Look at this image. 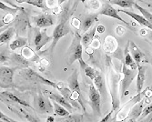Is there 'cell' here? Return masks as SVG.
Masks as SVG:
<instances>
[{
	"instance_id": "6da1fadb",
	"label": "cell",
	"mask_w": 152,
	"mask_h": 122,
	"mask_svg": "<svg viewBox=\"0 0 152 122\" xmlns=\"http://www.w3.org/2000/svg\"><path fill=\"white\" fill-rule=\"evenodd\" d=\"M70 5H71V2L68 1L66 4V6L63 7L62 13L60 14L59 22L56 26V28H55V29L53 31V36H52L53 39H52V43H51V46H50V51L51 52H53L55 47L57 46V44L60 40V38L66 36L68 33L71 31L69 26H68V19H69L70 16L73 14V12L75 11L76 7L71 10Z\"/></svg>"
},
{
	"instance_id": "7a4b0ae2",
	"label": "cell",
	"mask_w": 152,
	"mask_h": 122,
	"mask_svg": "<svg viewBox=\"0 0 152 122\" xmlns=\"http://www.w3.org/2000/svg\"><path fill=\"white\" fill-rule=\"evenodd\" d=\"M19 75L22 76L25 79L28 80V81H33V82H37V83L47 85V86H50V87L55 88H58V84L53 82V81H51L48 78H45L42 76H40L35 70L30 69L29 66L24 67L22 70H20Z\"/></svg>"
},
{
	"instance_id": "3957f363",
	"label": "cell",
	"mask_w": 152,
	"mask_h": 122,
	"mask_svg": "<svg viewBox=\"0 0 152 122\" xmlns=\"http://www.w3.org/2000/svg\"><path fill=\"white\" fill-rule=\"evenodd\" d=\"M88 98H89V103L91 105V107L98 116L101 115V95L96 89V88L94 86V84L89 85V90H88Z\"/></svg>"
},
{
	"instance_id": "277c9868",
	"label": "cell",
	"mask_w": 152,
	"mask_h": 122,
	"mask_svg": "<svg viewBox=\"0 0 152 122\" xmlns=\"http://www.w3.org/2000/svg\"><path fill=\"white\" fill-rule=\"evenodd\" d=\"M83 45L81 43L80 37H75L73 40L70 49L68 51V64L71 65L75 61H80L83 59Z\"/></svg>"
},
{
	"instance_id": "5b68a950",
	"label": "cell",
	"mask_w": 152,
	"mask_h": 122,
	"mask_svg": "<svg viewBox=\"0 0 152 122\" xmlns=\"http://www.w3.org/2000/svg\"><path fill=\"white\" fill-rule=\"evenodd\" d=\"M18 67H8L1 66V69H0V84L1 88H8L13 85V77L14 72Z\"/></svg>"
},
{
	"instance_id": "8992f818",
	"label": "cell",
	"mask_w": 152,
	"mask_h": 122,
	"mask_svg": "<svg viewBox=\"0 0 152 122\" xmlns=\"http://www.w3.org/2000/svg\"><path fill=\"white\" fill-rule=\"evenodd\" d=\"M122 72H123V80L121 82V93H122V96H124V95L127 94L126 91L128 90L129 87L132 83L134 77H136L137 70L129 69V67L124 64L123 69H122Z\"/></svg>"
},
{
	"instance_id": "52a82bcc",
	"label": "cell",
	"mask_w": 152,
	"mask_h": 122,
	"mask_svg": "<svg viewBox=\"0 0 152 122\" xmlns=\"http://www.w3.org/2000/svg\"><path fill=\"white\" fill-rule=\"evenodd\" d=\"M52 39H53L52 37H49L48 35H47L46 28L43 31H40L38 29H37L36 34H35V38H34V44L36 47V51H40L42 49V47Z\"/></svg>"
},
{
	"instance_id": "ba28073f",
	"label": "cell",
	"mask_w": 152,
	"mask_h": 122,
	"mask_svg": "<svg viewBox=\"0 0 152 122\" xmlns=\"http://www.w3.org/2000/svg\"><path fill=\"white\" fill-rule=\"evenodd\" d=\"M54 18L49 14H43L37 17L32 18V21L35 24V26L38 28H48V26L54 25Z\"/></svg>"
},
{
	"instance_id": "9c48e42d",
	"label": "cell",
	"mask_w": 152,
	"mask_h": 122,
	"mask_svg": "<svg viewBox=\"0 0 152 122\" xmlns=\"http://www.w3.org/2000/svg\"><path fill=\"white\" fill-rule=\"evenodd\" d=\"M99 14L100 15H103V16H107V17H110V18H116L118 19V21L120 22H123L125 23L126 25L129 26V24L128 22H126L118 14V10H116L109 2L108 3H105L103 6H102V8L101 10L99 11Z\"/></svg>"
},
{
	"instance_id": "30bf717a",
	"label": "cell",
	"mask_w": 152,
	"mask_h": 122,
	"mask_svg": "<svg viewBox=\"0 0 152 122\" xmlns=\"http://www.w3.org/2000/svg\"><path fill=\"white\" fill-rule=\"evenodd\" d=\"M47 92V95L48 96V98L51 99V100H54L58 102V104L62 105L64 107H66L68 111L72 112L73 111V106L71 105V103L68 101L62 94H57V93H54V92H49V91H46Z\"/></svg>"
},
{
	"instance_id": "8fae6325",
	"label": "cell",
	"mask_w": 152,
	"mask_h": 122,
	"mask_svg": "<svg viewBox=\"0 0 152 122\" xmlns=\"http://www.w3.org/2000/svg\"><path fill=\"white\" fill-rule=\"evenodd\" d=\"M35 102L37 103V110L41 113H50L52 112V106L50 101L46 99L42 95H39V96L36 99Z\"/></svg>"
},
{
	"instance_id": "7c38bea8",
	"label": "cell",
	"mask_w": 152,
	"mask_h": 122,
	"mask_svg": "<svg viewBox=\"0 0 152 122\" xmlns=\"http://www.w3.org/2000/svg\"><path fill=\"white\" fill-rule=\"evenodd\" d=\"M137 94H139L142 91V88L145 84V80H146V70L147 67L146 66H141L139 65L137 66Z\"/></svg>"
},
{
	"instance_id": "4fadbf2b",
	"label": "cell",
	"mask_w": 152,
	"mask_h": 122,
	"mask_svg": "<svg viewBox=\"0 0 152 122\" xmlns=\"http://www.w3.org/2000/svg\"><path fill=\"white\" fill-rule=\"evenodd\" d=\"M118 12H121V13H124V14L128 15L129 17L132 18L136 22H137L139 24H140L141 26H144L146 28H148V29L152 30V24L149 23L143 16H140V15H137V13H134V12H130V11H128V10H124V9H119L118 10Z\"/></svg>"
},
{
	"instance_id": "5bb4252c",
	"label": "cell",
	"mask_w": 152,
	"mask_h": 122,
	"mask_svg": "<svg viewBox=\"0 0 152 122\" xmlns=\"http://www.w3.org/2000/svg\"><path fill=\"white\" fill-rule=\"evenodd\" d=\"M94 84H95V87L96 88V89H98L99 92L100 93L101 97L106 98L107 89H106L105 79H104L103 75L99 71H96V77L94 78Z\"/></svg>"
},
{
	"instance_id": "9a60e30c",
	"label": "cell",
	"mask_w": 152,
	"mask_h": 122,
	"mask_svg": "<svg viewBox=\"0 0 152 122\" xmlns=\"http://www.w3.org/2000/svg\"><path fill=\"white\" fill-rule=\"evenodd\" d=\"M118 48V41L112 36H107L104 39L103 49L107 53H113Z\"/></svg>"
},
{
	"instance_id": "2e32d148",
	"label": "cell",
	"mask_w": 152,
	"mask_h": 122,
	"mask_svg": "<svg viewBox=\"0 0 152 122\" xmlns=\"http://www.w3.org/2000/svg\"><path fill=\"white\" fill-rule=\"evenodd\" d=\"M129 45H130L129 52L131 54L132 58H134L135 62L137 63V65L139 66V65H140L141 60L145 58V55L142 53V51L140 49V47H137L133 41H129Z\"/></svg>"
},
{
	"instance_id": "e0dca14e",
	"label": "cell",
	"mask_w": 152,
	"mask_h": 122,
	"mask_svg": "<svg viewBox=\"0 0 152 122\" xmlns=\"http://www.w3.org/2000/svg\"><path fill=\"white\" fill-rule=\"evenodd\" d=\"M67 84H68V88L72 90V92H77L79 95H81V90H80L79 82H78V72L77 70H75L72 73V75L68 77Z\"/></svg>"
},
{
	"instance_id": "ac0fdd59",
	"label": "cell",
	"mask_w": 152,
	"mask_h": 122,
	"mask_svg": "<svg viewBox=\"0 0 152 122\" xmlns=\"http://www.w3.org/2000/svg\"><path fill=\"white\" fill-rule=\"evenodd\" d=\"M1 99H6L7 101H11V102H16L19 105H22V106H25V107H31V106L26 102L25 100L19 99L18 97L15 96L14 94L10 93V92H1Z\"/></svg>"
},
{
	"instance_id": "d6986e66",
	"label": "cell",
	"mask_w": 152,
	"mask_h": 122,
	"mask_svg": "<svg viewBox=\"0 0 152 122\" xmlns=\"http://www.w3.org/2000/svg\"><path fill=\"white\" fill-rule=\"evenodd\" d=\"M143 103H144V100L141 99L140 101H139L137 103H136L132 108H131V111L129 112V119L130 120H136L137 118H139L141 114H142V111H143Z\"/></svg>"
},
{
	"instance_id": "ffe728a7",
	"label": "cell",
	"mask_w": 152,
	"mask_h": 122,
	"mask_svg": "<svg viewBox=\"0 0 152 122\" xmlns=\"http://www.w3.org/2000/svg\"><path fill=\"white\" fill-rule=\"evenodd\" d=\"M96 31V26H94V28H91V29H89L81 37V43H82L83 47H88L91 44V42L93 41V39L95 37Z\"/></svg>"
},
{
	"instance_id": "44dd1931",
	"label": "cell",
	"mask_w": 152,
	"mask_h": 122,
	"mask_svg": "<svg viewBox=\"0 0 152 122\" xmlns=\"http://www.w3.org/2000/svg\"><path fill=\"white\" fill-rule=\"evenodd\" d=\"M98 21V16L96 15H91L88 16L82 22V30L83 32H86L92 28V26Z\"/></svg>"
},
{
	"instance_id": "7402d4cb",
	"label": "cell",
	"mask_w": 152,
	"mask_h": 122,
	"mask_svg": "<svg viewBox=\"0 0 152 122\" xmlns=\"http://www.w3.org/2000/svg\"><path fill=\"white\" fill-rule=\"evenodd\" d=\"M53 110L55 111V114L59 117H68L70 116V111H68L66 107H64L62 105L58 104V102L53 100Z\"/></svg>"
},
{
	"instance_id": "603a6c76",
	"label": "cell",
	"mask_w": 152,
	"mask_h": 122,
	"mask_svg": "<svg viewBox=\"0 0 152 122\" xmlns=\"http://www.w3.org/2000/svg\"><path fill=\"white\" fill-rule=\"evenodd\" d=\"M27 43V38L23 37H18L16 39H14L13 41L10 43L9 47L11 50H16L18 48H22L24 47Z\"/></svg>"
},
{
	"instance_id": "cb8c5ba5",
	"label": "cell",
	"mask_w": 152,
	"mask_h": 122,
	"mask_svg": "<svg viewBox=\"0 0 152 122\" xmlns=\"http://www.w3.org/2000/svg\"><path fill=\"white\" fill-rule=\"evenodd\" d=\"M21 54L23 55V57L25 58H26L27 60H32V61H37L38 60V56L36 54V52L28 47H22Z\"/></svg>"
},
{
	"instance_id": "d4e9b609",
	"label": "cell",
	"mask_w": 152,
	"mask_h": 122,
	"mask_svg": "<svg viewBox=\"0 0 152 122\" xmlns=\"http://www.w3.org/2000/svg\"><path fill=\"white\" fill-rule=\"evenodd\" d=\"M16 2L20 3V4L26 3V4H29L31 6L39 7L41 9H44V10L48 8L47 7V4H46V0H16Z\"/></svg>"
},
{
	"instance_id": "484cf974",
	"label": "cell",
	"mask_w": 152,
	"mask_h": 122,
	"mask_svg": "<svg viewBox=\"0 0 152 122\" xmlns=\"http://www.w3.org/2000/svg\"><path fill=\"white\" fill-rule=\"evenodd\" d=\"M124 64H125L129 67V69H134V70H137V65L135 62L134 58H132L128 47L125 49V62H124Z\"/></svg>"
},
{
	"instance_id": "4316f807",
	"label": "cell",
	"mask_w": 152,
	"mask_h": 122,
	"mask_svg": "<svg viewBox=\"0 0 152 122\" xmlns=\"http://www.w3.org/2000/svg\"><path fill=\"white\" fill-rule=\"evenodd\" d=\"M15 31H16V29L14 26H11V28H7L6 31H2L1 35H0V43L4 44V43L8 42L13 37L14 34H15Z\"/></svg>"
},
{
	"instance_id": "83f0119b",
	"label": "cell",
	"mask_w": 152,
	"mask_h": 122,
	"mask_svg": "<svg viewBox=\"0 0 152 122\" xmlns=\"http://www.w3.org/2000/svg\"><path fill=\"white\" fill-rule=\"evenodd\" d=\"M79 64H80V66H81V69L85 71V74L87 75V77H88L90 79L94 80L95 77H96V70H95L94 69H92L91 66H89L84 60H80L79 61Z\"/></svg>"
},
{
	"instance_id": "f1b7e54d",
	"label": "cell",
	"mask_w": 152,
	"mask_h": 122,
	"mask_svg": "<svg viewBox=\"0 0 152 122\" xmlns=\"http://www.w3.org/2000/svg\"><path fill=\"white\" fill-rule=\"evenodd\" d=\"M109 3L123 8H130L134 6V0H110Z\"/></svg>"
},
{
	"instance_id": "f546056e",
	"label": "cell",
	"mask_w": 152,
	"mask_h": 122,
	"mask_svg": "<svg viewBox=\"0 0 152 122\" xmlns=\"http://www.w3.org/2000/svg\"><path fill=\"white\" fill-rule=\"evenodd\" d=\"M12 58L14 59V61H15L16 63H18V65L22 66L23 67H28L29 66V60H27L26 58H25L23 57V55L21 54V55H19V54H13L12 55Z\"/></svg>"
},
{
	"instance_id": "4dcf8cb0",
	"label": "cell",
	"mask_w": 152,
	"mask_h": 122,
	"mask_svg": "<svg viewBox=\"0 0 152 122\" xmlns=\"http://www.w3.org/2000/svg\"><path fill=\"white\" fill-rule=\"evenodd\" d=\"M134 7L141 13L142 16H143L149 23L152 24V14H151V13H149L147 9H145V8H143L142 7H140L137 3H134Z\"/></svg>"
},
{
	"instance_id": "1f68e13d",
	"label": "cell",
	"mask_w": 152,
	"mask_h": 122,
	"mask_svg": "<svg viewBox=\"0 0 152 122\" xmlns=\"http://www.w3.org/2000/svg\"><path fill=\"white\" fill-rule=\"evenodd\" d=\"M13 20H14V14H12V13H6V15L2 18L1 25H0V26L3 28L4 25H7L9 23H11Z\"/></svg>"
},
{
	"instance_id": "d6a6232c",
	"label": "cell",
	"mask_w": 152,
	"mask_h": 122,
	"mask_svg": "<svg viewBox=\"0 0 152 122\" xmlns=\"http://www.w3.org/2000/svg\"><path fill=\"white\" fill-rule=\"evenodd\" d=\"M0 8H1V11L3 12V11H6L7 13H12V14H14L15 15L16 13L18 12V8H16V7H7V5H5L4 4V2L3 1H1L0 2Z\"/></svg>"
},
{
	"instance_id": "836d02e7",
	"label": "cell",
	"mask_w": 152,
	"mask_h": 122,
	"mask_svg": "<svg viewBox=\"0 0 152 122\" xmlns=\"http://www.w3.org/2000/svg\"><path fill=\"white\" fill-rule=\"evenodd\" d=\"M89 7L92 10H98L101 7L99 0H89Z\"/></svg>"
},
{
	"instance_id": "e575fe53",
	"label": "cell",
	"mask_w": 152,
	"mask_h": 122,
	"mask_svg": "<svg viewBox=\"0 0 152 122\" xmlns=\"http://www.w3.org/2000/svg\"><path fill=\"white\" fill-rule=\"evenodd\" d=\"M151 113H152V103L143 108V111H142V114H141V118L147 117V116H148Z\"/></svg>"
},
{
	"instance_id": "d590c367",
	"label": "cell",
	"mask_w": 152,
	"mask_h": 122,
	"mask_svg": "<svg viewBox=\"0 0 152 122\" xmlns=\"http://www.w3.org/2000/svg\"><path fill=\"white\" fill-rule=\"evenodd\" d=\"M46 4L48 8H54L55 7L58 6V0H46Z\"/></svg>"
},
{
	"instance_id": "8d00e7d4",
	"label": "cell",
	"mask_w": 152,
	"mask_h": 122,
	"mask_svg": "<svg viewBox=\"0 0 152 122\" xmlns=\"http://www.w3.org/2000/svg\"><path fill=\"white\" fill-rule=\"evenodd\" d=\"M126 32V29L123 26H118V28H116V33L118 36H122Z\"/></svg>"
},
{
	"instance_id": "74e56055",
	"label": "cell",
	"mask_w": 152,
	"mask_h": 122,
	"mask_svg": "<svg viewBox=\"0 0 152 122\" xmlns=\"http://www.w3.org/2000/svg\"><path fill=\"white\" fill-rule=\"evenodd\" d=\"M0 121H8V122H16V120H14L12 118H9L8 117H6L2 111H0Z\"/></svg>"
},
{
	"instance_id": "f35d334b",
	"label": "cell",
	"mask_w": 152,
	"mask_h": 122,
	"mask_svg": "<svg viewBox=\"0 0 152 122\" xmlns=\"http://www.w3.org/2000/svg\"><path fill=\"white\" fill-rule=\"evenodd\" d=\"M62 9H63V7H61V6L58 5V6H57V7H55L54 8H52V11H53L54 14H56V15H60L61 13H62Z\"/></svg>"
},
{
	"instance_id": "ab89813d",
	"label": "cell",
	"mask_w": 152,
	"mask_h": 122,
	"mask_svg": "<svg viewBox=\"0 0 152 122\" xmlns=\"http://www.w3.org/2000/svg\"><path fill=\"white\" fill-rule=\"evenodd\" d=\"M71 25H72V26H74L75 28H79V26H80V21L77 18H73L72 21H71Z\"/></svg>"
},
{
	"instance_id": "60d3db41",
	"label": "cell",
	"mask_w": 152,
	"mask_h": 122,
	"mask_svg": "<svg viewBox=\"0 0 152 122\" xmlns=\"http://www.w3.org/2000/svg\"><path fill=\"white\" fill-rule=\"evenodd\" d=\"M91 46L93 48H99L100 47V42L99 39H93V41L91 42Z\"/></svg>"
},
{
	"instance_id": "b9f144b4",
	"label": "cell",
	"mask_w": 152,
	"mask_h": 122,
	"mask_svg": "<svg viewBox=\"0 0 152 122\" xmlns=\"http://www.w3.org/2000/svg\"><path fill=\"white\" fill-rule=\"evenodd\" d=\"M105 30H106V28H105V26H104L103 25H99V26H96V31H98L99 34L104 33V32H105Z\"/></svg>"
},
{
	"instance_id": "7bdbcfd3",
	"label": "cell",
	"mask_w": 152,
	"mask_h": 122,
	"mask_svg": "<svg viewBox=\"0 0 152 122\" xmlns=\"http://www.w3.org/2000/svg\"><path fill=\"white\" fill-rule=\"evenodd\" d=\"M113 111H114V110L110 111V112H109V113H108V114H107V116H106L104 118H102V119H101V121H107V120L110 118V117H111V114L113 113Z\"/></svg>"
},
{
	"instance_id": "ee69618b",
	"label": "cell",
	"mask_w": 152,
	"mask_h": 122,
	"mask_svg": "<svg viewBox=\"0 0 152 122\" xmlns=\"http://www.w3.org/2000/svg\"><path fill=\"white\" fill-rule=\"evenodd\" d=\"M40 64L42 65L43 66H48V65H49V62H48L47 59H45V58H44V59H41V60H40Z\"/></svg>"
},
{
	"instance_id": "f6af8a7d",
	"label": "cell",
	"mask_w": 152,
	"mask_h": 122,
	"mask_svg": "<svg viewBox=\"0 0 152 122\" xmlns=\"http://www.w3.org/2000/svg\"><path fill=\"white\" fill-rule=\"evenodd\" d=\"M0 59H1V64L3 65L4 62L7 60V57H5V56H4V54L2 53V54H1V57H0Z\"/></svg>"
},
{
	"instance_id": "bcb514c9",
	"label": "cell",
	"mask_w": 152,
	"mask_h": 122,
	"mask_svg": "<svg viewBox=\"0 0 152 122\" xmlns=\"http://www.w3.org/2000/svg\"><path fill=\"white\" fill-rule=\"evenodd\" d=\"M145 34H148V31H147L146 29H141V30H140V35H141V36H146Z\"/></svg>"
},
{
	"instance_id": "7dc6e473",
	"label": "cell",
	"mask_w": 152,
	"mask_h": 122,
	"mask_svg": "<svg viewBox=\"0 0 152 122\" xmlns=\"http://www.w3.org/2000/svg\"><path fill=\"white\" fill-rule=\"evenodd\" d=\"M58 5H61V4H63L64 2H66V0H58Z\"/></svg>"
},
{
	"instance_id": "c3c4849f",
	"label": "cell",
	"mask_w": 152,
	"mask_h": 122,
	"mask_svg": "<svg viewBox=\"0 0 152 122\" xmlns=\"http://www.w3.org/2000/svg\"><path fill=\"white\" fill-rule=\"evenodd\" d=\"M47 121H54V118H52V117H49V118H48Z\"/></svg>"
},
{
	"instance_id": "681fc988",
	"label": "cell",
	"mask_w": 152,
	"mask_h": 122,
	"mask_svg": "<svg viewBox=\"0 0 152 122\" xmlns=\"http://www.w3.org/2000/svg\"><path fill=\"white\" fill-rule=\"evenodd\" d=\"M150 38H151V39H152V32H151V33H150Z\"/></svg>"
}]
</instances>
